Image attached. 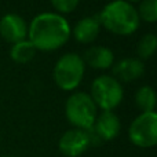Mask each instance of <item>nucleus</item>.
<instances>
[{"label": "nucleus", "mask_w": 157, "mask_h": 157, "mask_svg": "<svg viewBox=\"0 0 157 157\" xmlns=\"http://www.w3.org/2000/svg\"><path fill=\"white\" fill-rule=\"evenodd\" d=\"M125 2H128V3H130V4H135V3H141L142 2V0H125Z\"/></svg>", "instance_id": "obj_18"}, {"label": "nucleus", "mask_w": 157, "mask_h": 157, "mask_svg": "<svg viewBox=\"0 0 157 157\" xmlns=\"http://www.w3.org/2000/svg\"><path fill=\"white\" fill-rule=\"evenodd\" d=\"M57 14H69L77 8L80 0H50Z\"/></svg>", "instance_id": "obj_17"}, {"label": "nucleus", "mask_w": 157, "mask_h": 157, "mask_svg": "<svg viewBox=\"0 0 157 157\" xmlns=\"http://www.w3.org/2000/svg\"><path fill=\"white\" fill-rule=\"evenodd\" d=\"M72 28L68 19L57 13H40L28 25V40L36 51L51 52L69 41Z\"/></svg>", "instance_id": "obj_1"}, {"label": "nucleus", "mask_w": 157, "mask_h": 157, "mask_svg": "<svg viewBox=\"0 0 157 157\" xmlns=\"http://www.w3.org/2000/svg\"><path fill=\"white\" fill-rule=\"evenodd\" d=\"M86 73V63L76 52L63 54L55 62L52 69V78L58 88L62 91H73L83 81Z\"/></svg>", "instance_id": "obj_4"}, {"label": "nucleus", "mask_w": 157, "mask_h": 157, "mask_svg": "<svg viewBox=\"0 0 157 157\" xmlns=\"http://www.w3.org/2000/svg\"><path fill=\"white\" fill-rule=\"evenodd\" d=\"M35 55H36V48L28 39L11 44L10 58L15 63H28L35 58Z\"/></svg>", "instance_id": "obj_13"}, {"label": "nucleus", "mask_w": 157, "mask_h": 157, "mask_svg": "<svg viewBox=\"0 0 157 157\" xmlns=\"http://www.w3.org/2000/svg\"><path fill=\"white\" fill-rule=\"evenodd\" d=\"M91 145V136L88 131L72 128L61 135L58 141V149L65 157H80Z\"/></svg>", "instance_id": "obj_7"}, {"label": "nucleus", "mask_w": 157, "mask_h": 157, "mask_svg": "<svg viewBox=\"0 0 157 157\" xmlns=\"http://www.w3.org/2000/svg\"><path fill=\"white\" fill-rule=\"evenodd\" d=\"M98 19L108 32L117 36L132 35L141 24L135 6L125 0L109 2L99 13Z\"/></svg>", "instance_id": "obj_2"}, {"label": "nucleus", "mask_w": 157, "mask_h": 157, "mask_svg": "<svg viewBox=\"0 0 157 157\" xmlns=\"http://www.w3.org/2000/svg\"><path fill=\"white\" fill-rule=\"evenodd\" d=\"M0 36L7 43L14 44L28 37V24L18 14H6L0 19Z\"/></svg>", "instance_id": "obj_8"}, {"label": "nucleus", "mask_w": 157, "mask_h": 157, "mask_svg": "<svg viewBox=\"0 0 157 157\" xmlns=\"http://www.w3.org/2000/svg\"><path fill=\"white\" fill-rule=\"evenodd\" d=\"M98 116V108L95 106L90 94L78 91L72 94L65 102V117L73 128L88 131L92 128Z\"/></svg>", "instance_id": "obj_3"}, {"label": "nucleus", "mask_w": 157, "mask_h": 157, "mask_svg": "<svg viewBox=\"0 0 157 157\" xmlns=\"http://www.w3.org/2000/svg\"><path fill=\"white\" fill-rule=\"evenodd\" d=\"M91 130H94L98 138H101L102 141H112L117 138V135L120 134L121 123L114 112L105 110L97 116Z\"/></svg>", "instance_id": "obj_9"}, {"label": "nucleus", "mask_w": 157, "mask_h": 157, "mask_svg": "<svg viewBox=\"0 0 157 157\" xmlns=\"http://www.w3.org/2000/svg\"><path fill=\"white\" fill-rule=\"evenodd\" d=\"M145 73V63L139 58H124L119 62L113 63L112 66V75L116 80L130 83L139 78Z\"/></svg>", "instance_id": "obj_10"}, {"label": "nucleus", "mask_w": 157, "mask_h": 157, "mask_svg": "<svg viewBox=\"0 0 157 157\" xmlns=\"http://www.w3.org/2000/svg\"><path fill=\"white\" fill-rule=\"evenodd\" d=\"M136 13L139 21L155 24L157 21V0H142L136 8Z\"/></svg>", "instance_id": "obj_16"}, {"label": "nucleus", "mask_w": 157, "mask_h": 157, "mask_svg": "<svg viewBox=\"0 0 157 157\" xmlns=\"http://www.w3.org/2000/svg\"><path fill=\"white\" fill-rule=\"evenodd\" d=\"M128 138L131 144L141 149H149L157 144V114L156 112H145L136 116L128 127Z\"/></svg>", "instance_id": "obj_6"}, {"label": "nucleus", "mask_w": 157, "mask_h": 157, "mask_svg": "<svg viewBox=\"0 0 157 157\" xmlns=\"http://www.w3.org/2000/svg\"><path fill=\"white\" fill-rule=\"evenodd\" d=\"M2 157H14V156H2Z\"/></svg>", "instance_id": "obj_19"}, {"label": "nucleus", "mask_w": 157, "mask_h": 157, "mask_svg": "<svg viewBox=\"0 0 157 157\" xmlns=\"http://www.w3.org/2000/svg\"><path fill=\"white\" fill-rule=\"evenodd\" d=\"M84 63L91 66L97 71H105L113 66L114 54L110 48L105 46H92L84 52V57H81Z\"/></svg>", "instance_id": "obj_11"}, {"label": "nucleus", "mask_w": 157, "mask_h": 157, "mask_svg": "<svg viewBox=\"0 0 157 157\" xmlns=\"http://www.w3.org/2000/svg\"><path fill=\"white\" fill-rule=\"evenodd\" d=\"M157 47V37L153 33H146L138 41L136 46V51H138L139 59H149L156 51Z\"/></svg>", "instance_id": "obj_15"}, {"label": "nucleus", "mask_w": 157, "mask_h": 157, "mask_svg": "<svg viewBox=\"0 0 157 157\" xmlns=\"http://www.w3.org/2000/svg\"><path fill=\"white\" fill-rule=\"evenodd\" d=\"M95 106L102 112H113L121 103L124 97V90L119 80L110 75H101L95 77L91 84V94Z\"/></svg>", "instance_id": "obj_5"}, {"label": "nucleus", "mask_w": 157, "mask_h": 157, "mask_svg": "<svg viewBox=\"0 0 157 157\" xmlns=\"http://www.w3.org/2000/svg\"><path fill=\"white\" fill-rule=\"evenodd\" d=\"M135 103L141 113L155 112L156 106V92L150 86H142L135 92Z\"/></svg>", "instance_id": "obj_14"}, {"label": "nucleus", "mask_w": 157, "mask_h": 157, "mask_svg": "<svg viewBox=\"0 0 157 157\" xmlns=\"http://www.w3.org/2000/svg\"><path fill=\"white\" fill-rule=\"evenodd\" d=\"M101 30V24L98 17H84L72 29L75 40L81 44H90L98 37Z\"/></svg>", "instance_id": "obj_12"}]
</instances>
